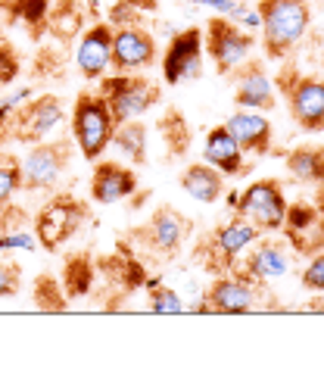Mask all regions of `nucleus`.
Segmentation results:
<instances>
[{"label": "nucleus", "mask_w": 324, "mask_h": 365, "mask_svg": "<svg viewBox=\"0 0 324 365\" xmlns=\"http://www.w3.org/2000/svg\"><path fill=\"white\" fill-rule=\"evenodd\" d=\"M262 44L268 60H284L312 26V10L305 0H262Z\"/></svg>", "instance_id": "obj_1"}, {"label": "nucleus", "mask_w": 324, "mask_h": 365, "mask_svg": "<svg viewBox=\"0 0 324 365\" xmlns=\"http://www.w3.org/2000/svg\"><path fill=\"white\" fill-rule=\"evenodd\" d=\"M100 97L106 101L113 113V122H128L140 119L160 103L162 88L153 78H147L144 72H113V76L100 78Z\"/></svg>", "instance_id": "obj_2"}, {"label": "nucleus", "mask_w": 324, "mask_h": 365, "mask_svg": "<svg viewBox=\"0 0 324 365\" xmlns=\"http://www.w3.org/2000/svg\"><path fill=\"white\" fill-rule=\"evenodd\" d=\"M113 131H115V122H113V113L106 101L97 94H85L75 97V106H72V138L78 144L81 156L88 163H97L100 156L113 147Z\"/></svg>", "instance_id": "obj_3"}, {"label": "nucleus", "mask_w": 324, "mask_h": 365, "mask_svg": "<svg viewBox=\"0 0 324 365\" xmlns=\"http://www.w3.org/2000/svg\"><path fill=\"white\" fill-rule=\"evenodd\" d=\"M90 219L88 200L75 194H53L35 215V240L47 253H56L66 240H72Z\"/></svg>", "instance_id": "obj_4"}, {"label": "nucleus", "mask_w": 324, "mask_h": 365, "mask_svg": "<svg viewBox=\"0 0 324 365\" xmlns=\"http://www.w3.org/2000/svg\"><path fill=\"white\" fill-rule=\"evenodd\" d=\"M190 235H194V222L184 212H178L174 206H156L144 225L131 231L128 240H135L137 250L169 259V256L181 253V247L190 240Z\"/></svg>", "instance_id": "obj_5"}, {"label": "nucleus", "mask_w": 324, "mask_h": 365, "mask_svg": "<svg viewBox=\"0 0 324 365\" xmlns=\"http://www.w3.org/2000/svg\"><path fill=\"white\" fill-rule=\"evenodd\" d=\"M265 294L262 281L249 278L246 272H234V275H219L206 287L203 303L187 306L190 312H219V315H244L259 306V297Z\"/></svg>", "instance_id": "obj_6"}, {"label": "nucleus", "mask_w": 324, "mask_h": 365, "mask_svg": "<svg viewBox=\"0 0 324 365\" xmlns=\"http://www.w3.org/2000/svg\"><path fill=\"white\" fill-rule=\"evenodd\" d=\"M66 119V106L56 94H38L19 103L6 122V140H19V144H41L50 131Z\"/></svg>", "instance_id": "obj_7"}, {"label": "nucleus", "mask_w": 324, "mask_h": 365, "mask_svg": "<svg viewBox=\"0 0 324 365\" xmlns=\"http://www.w3.org/2000/svg\"><path fill=\"white\" fill-rule=\"evenodd\" d=\"M259 235L262 231L256 228L253 222H246L244 215H237V219H231V222H224V225L215 228L212 235L197 247V256L206 262V269L209 272L224 275L228 269H234L237 256L244 253L249 244H256V237Z\"/></svg>", "instance_id": "obj_8"}, {"label": "nucleus", "mask_w": 324, "mask_h": 365, "mask_svg": "<svg viewBox=\"0 0 324 365\" xmlns=\"http://www.w3.org/2000/svg\"><path fill=\"white\" fill-rule=\"evenodd\" d=\"M253 47H256V38L240 29L234 19L212 16L209 26L203 31V51L212 56L219 76H231L240 63H246Z\"/></svg>", "instance_id": "obj_9"}, {"label": "nucleus", "mask_w": 324, "mask_h": 365, "mask_svg": "<svg viewBox=\"0 0 324 365\" xmlns=\"http://www.w3.org/2000/svg\"><path fill=\"white\" fill-rule=\"evenodd\" d=\"M72 163V144L66 138L41 140L22 156V190H53Z\"/></svg>", "instance_id": "obj_10"}, {"label": "nucleus", "mask_w": 324, "mask_h": 365, "mask_svg": "<svg viewBox=\"0 0 324 365\" xmlns=\"http://www.w3.org/2000/svg\"><path fill=\"white\" fill-rule=\"evenodd\" d=\"M237 215H244L246 222H253L259 231H281L287 219V197L278 178H262L253 181L244 197L234 200Z\"/></svg>", "instance_id": "obj_11"}, {"label": "nucleus", "mask_w": 324, "mask_h": 365, "mask_svg": "<svg viewBox=\"0 0 324 365\" xmlns=\"http://www.w3.org/2000/svg\"><path fill=\"white\" fill-rule=\"evenodd\" d=\"M278 85L287 94L296 125L303 131H324V78L296 76L293 69H284Z\"/></svg>", "instance_id": "obj_12"}, {"label": "nucleus", "mask_w": 324, "mask_h": 365, "mask_svg": "<svg viewBox=\"0 0 324 365\" xmlns=\"http://www.w3.org/2000/svg\"><path fill=\"white\" fill-rule=\"evenodd\" d=\"M203 31L184 29L178 31L162 53V78L165 85H184L203 76Z\"/></svg>", "instance_id": "obj_13"}, {"label": "nucleus", "mask_w": 324, "mask_h": 365, "mask_svg": "<svg viewBox=\"0 0 324 365\" xmlns=\"http://www.w3.org/2000/svg\"><path fill=\"white\" fill-rule=\"evenodd\" d=\"M160 47L144 26L113 29V72H144L156 63Z\"/></svg>", "instance_id": "obj_14"}, {"label": "nucleus", "mask_w": 324, "mask_h": 365, "mask_svg": "<svg viewBox=\"0 0 324 365\" xmlns=\"http://www.w3.org/2000/svg\"><path fill=\"white\" fill-rule=\"evenodd\" d=\"M110 60H113V26L110 22H94L78 38L75 66H78L85 81H100L110 69Z\"/></svg>", "instance_id": "obj_15"}, {"label": "nucleus", "mask_w": 324, "mask_h": 365, "mask_svg": "<svg viewBox=\"0 0 324 365\" xmlns=\"http://www.w3.org/2000/svg\"><path fill=\"white\" fill-rule=\"evenodd\" d=\"M234 103L240 110H259V113H271L274 110V88L271 78L265 76L262 60H246L240 63L234 72Z\"/></svg>", "instance_id": "obj_16"}, {"label": "nucleus", "mask_w": 324, "mask_h": 365, "mask_svg": "<svg viewBox=\"0 0 324 365\" xmlns=\"http://www.w3.org/2000/svg\"><path fill=\"white\" fill-rule=\"evenodd\" d=\"M137 190V172L122 163L100 160L94 163V175H90V200L94 203H122Z\"/></svg>", "instance_id": "obj_17"}, {"label": "nucleus", "mask_w": 324, "mask_h": 365, "mask_svg": "<svg viewBox=\"0 0 324 365\" xmlns=\"http://www.w3.org/2000/svg\"><path fill=\"white\" fill-rule=\"evenodd\" d=\"M97 275L106 278V284L119 294H131L137 290L140 284H147V272H144V262L131 253V247H119V253H110V256H100L97 259Z\"/></svg>", "instance_id": "obj_18"}, {"label": "nucleus", "mask_w": 324, "mask_h": 365, "mask_svg": "<svg viewBox=\"0 0 324 365\" xmlns=\"http://www.w3.org/2000/svg\"><path fill=\"white\" fill-rule=\"evenodd\" d=\"M231 138L240 144L244 153H268L271 150V122L259 110H240L224 122Z\"/></svg>", "instance_id": "obj_19"}, {"label": "nucleus", "mask_w": 324, "mask_h": 365, "mask_svg": "<svg viewBox=\"0 0 324 365\" xmlns=\"http://www.w3.org/2000/svg\"><path fill=\"white\" fill-rule=\"evenodd\" d=\"M88 26V6L81 0H50L44 35H50L60 44H72L81 38V31Z\"/></svg>", "instance_id": "obj_20"}, {"label": "nucleus", "mask_w": 324, "mask_h": 365, "mask_svg": "<svg viewBox=\"0 0 324 365\" xmlns=\"http://www.w3.org/2000/svg\"><path fill=\"white\" fill-rule=\"evenodd\" d=\"M244 272L256 281H274V278H284L290 272V247L284 240H262L249 250Z\"/></svg>", "instance_id": "obj_21"}, {"label": "nucleus", "mask_w": 324, "mask_h": 365, "mask_svg": "<svg viewBox=\"0 0 324 365\" xmlns=\"http://www.w3.org/2000/svg\"><path fill=\"white\" fill-rule=\"evenodd\" d=\"M203 160L215 165V169L221 172V175H244L246 165H244V150H240V144L234 138H231V131L219 125L212 128L209 135H206V147H203Z\"/></svg>", "instance_id": "obj_22"}, {"label": "nucleus", "mask_w": 324, "mask_h": 365, "mask_svg": "<svg viewBox=\"0 0 324 365\" xmlns=\"http://www.w3.org/2000/svg\"><path fill=\"white\" fill-rule=\"evenodd\" d=\"M181 187L197 203H215L224 194V175L209 163H194L181 172Z\"/></svg>", "instance_id": "obj_23"}, {"label": "nucleus", "mask_w": 324, "mask_h": 365, "mask_svg": "<svg viewBox=\"0 0 324 365\" xmlns=\"http://www.w3.org/2000/svg\"><path fill=\"white\" fill-rule=\"evenodd\" d=\"M94 278H97V259L85 250L69 253L63 262V290L69 300H78V297H88L94 290Z\"/></svg>", "instance_id": "obj_24"}, {"label": "nucleus", "mask_w": 324, "mask_h": 365, "mask_svg": "<svg viewBox=\"0 0 324 365\" xmlns=\"http://www.w3.org/2000/svg\"><path fill=\"white\" fill-rule=\"evenodd\" d=\"M113 144L128 163H135V165L147 163V125L140 119L119 122L113 131Z\"/></svg>", "instance_id": "obj_25"}, {"label": "nucleus", "mask_w": 324, "mask_h": 365, "mask_svg": "<svg viewBox=\"0 0 324 365\" xmlns=\"http://www.w3.org/2000/svg\"><path fill=\"white\" fill-rule=\"evenodd\" d=\"M0 10L10 16V22L25 26V31H28L35 41L44 38V22H47L50 0H6Z\"/></svg>", "instance_id": "obj_26"}, {"label": "nucleus", "mask_w": 324, "mask_h": 365, "mask_svg": "<svg viewBox=\"0 0 324 365\" xmlns=\"http://www.w3.org/2000/svg\"><path fill=\"white\" fill-rule=\"evenodd\" d=\"M287 169L296 181H324V147H296V150H290Z\"/></svg>", "instance_id": "obj_27"}, {"label": "nucleus", "mask_w": 324, "mask_h": 365, "mask_svg": "<svg viewBox=\"0 0 324 365\" xmlns=\"http://www.w3.org/2000/svg\"><path fill=\"white\" fill-rule=\"evenodd\" d=\"M35 306L41 312H63L69 306V297L63 290V281L53 275H38L35 281Z\"/></svg>", "instance_id": "obj_28"}, {"label": "nucleus", "mask_w": 324, "mask_h": 365, "mask_svg": "<svg viewBox=\"0 0 324 365\" xmlns=\"http://www.w3.org/2000/svg\"><path fill=\"white\" fill-rule=\"evenodd\" d=\"M160 131H162L165 144H169V153L172 156H181L190 147V125H187V119L178 110L165 113V119L160 122Z\"/></svg>", "instance_id": "obj_29"}, {"label": "nucleus", "mask_w": 324, "mask_h": 365, "mask_svg": "<svg viewBox=\"0 0 324 365\" xmlns=\"http://www.w3.org/2000/svg\"><path fill=\"white\" fill-rule=\"evenodd\" d=\"M22 190V160L13 153H0V206L13 203Z\"/></svg>", "instance_id": "obj_30"}, {"label": "nucleus", "mask_w": 324, "mask_h": 365, "mask_svg": "<svg viewBox=\"0 0 324 365\" xmlns=\"http://www.w3.org/2000/svg\"><path fill=\"white\" fill-rule=\"evenodd\" d=\"M147 287H150V312H160V315L184 312V300L178 297V290L160 284L156 278H147Z\"/></svg>", "instance_id": "obj_31"}, {"label": "nucleus", "mask_w": 324, "mask_h": 365, "mask_svg": "<svg viewBox=\"0 0 324 365\" xmlns=\"http://www.w3.org/2000/svg\"><path fill=\"white\" fill-rule=\"evenodd\" d=\"M315 222H318V212H315L309 203L287 206V219H284V225H287L290 231H293V237H299L303 231H312Z\"/></svg>", "instance_id": "obj_32"}, {"label": "nucleus", "mask_w": 324, "mask_h": 365, "mask_svg": "<svg viewBox=\"0 0 324 365\" xmlns=\"http://www.w3.org/2000/svg\"><path fill=\"white\" fill-rule=\"evenodd\" d=\"M22 287V265L16 259H0V300H10Z\"/></svg>", "instance_id": "obj_33"}, {"label": "nucleus", "mask_w": 324, "mask_h": 365, "mask_svg": "<svg viewBox=\"0 0 324 365\" xmlns=\"http://www.w3.org/2000/svg\"><path fill=\"white\" fill-rule=\"evenodd\" d=\"M63 63H66V47L63 51H56V47H44V51L38 53V60H35V76H41V78L60 76L56 69H63Z\"/></svg>", "instance_id": "obj_34"}, {"label": "nucleus", "mask_w": 324, "mask_h": 365, "mask_svg": "<svg viewBox=\"0 0 324 365\" xmlns=\"http://www.w3.org/2000/svg\"><path fill=\"white\" fill-rule=\"evenodd\" d=\"M19 69H22L19 53L13 51V44L0 41V88H6L10 81H16V76H19Z\"/></svg>", "instance_id": "obj_35"}, {"label": "nucleus", "mask_w": 324, "mask_h": 365, "mask_svg": "<svg viewBox=\"0 0 324 365\" xmlns=\"http://www.w3.org/2000/svg\"><path fill=\"white\" fill-rule=\"evenodd\" d=\"M25 222H28V212L22 206H0V235H16V231L25 228Z\"/></svg>", "instance_id": "obj_36"}, {"label": "nucleus", "mask_w": 324, "mask_h": 365, "mask_svg": "<svg viewBox=\"0 0 324 365\" xmlns=\"http://www.w3.org/2000/svg\"><path fill=\"white\" fill-rule=\"evenodd\" d=\"M303 284L309 287V290H321V294H324V253H318L303 269Z\"/></svg>", "instance_id": "obj_37"}, {"label": "nucleus", "mask_w": 324, "mask_h": 365, "mask_svg": "<svg viewBox=\"0 0 324 365\" xmlns=\"http://www.w3.org/2000/svg\"><path fill=\"white\" fill-rule=\"evenodd\" d=\"M85 6H88V13L97 19V16H100V0H85Z\"/></svg>", "instance_id": "obj_38"}, {"label": "nucleus", "mask_w": 324, "mask_h": 365, "mask_svg": "<svg viewBox=\"0 0 324 365\" xmlns=\"http://www.w3.org/2000/svg\"><path fill=\"white\" fill-rule=\"evenodd\" d=\"M0 250H10V237L0 235Z\"/></svg>", "instance_id": "obj_39"}, {"label": "nucleus", "mask_w": 324, "mask_h": 365, "mask_svg": "<svg viewBox=\"0 0 324 365\" xmlns=\"http://www.w3.org/2000/svg\"><path fill=\"white\" fill-rule=\"evenodd\" d=\"M4 4H6V0H0V6H4Z\"/></svg>", "instance_id": "obj_40"}]
</instances>
